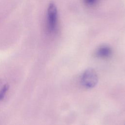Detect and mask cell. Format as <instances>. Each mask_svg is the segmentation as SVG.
<instances>
[{"label": "cell", "instance_id": "obj_1", "mask_svg": "<svg viewBox=\"0 0 125 125\" xmlns=\"http://www.w3.org/2000/svg\"><path fill=\"white\" fill-rule=\"evenodd\" d=\"M58 22V13L56 5L53 3L49 4L47 11L46 27L48 31L53 33L55 31Z\"/></svg>", "mask_w": 125, "mask_h": 125}, {"label": "cell", "instance_id": "obj_2", "mask_svg": "<svg viewBox=\"0 0 125 125\" xmlns=\"http://www.w3.org/2000/svg\"><path fill=\"white\" fill-rule=\"evenodd\" d=\"M98 76L96 72L92 69H88L83 73L81 82L82 84L86 88H92L98 83Z\"/></svg>", "mask_w": 125, "mask_h": 125}, {"label": "cell", "instance_id": "obj_3", "mask_svg": "<svg viewBox=\"0 0 125 125\" xmlns=\"http://www.w3.org/2000/svg\"><path fill=\"white\" fill-rule=\"evenodd\" d=\"M112 50L107 46H102L100 47L96 51V56L101 58H107L111 56Z\"/></svg>", "mask_w": 125, "mask_h": 125}, {"label": "cell", "instance_id": "obj_4", "mask_svg": "<svg viewBox=\"0 0 125 125\" xmlns=\"http://www.w3.org/2000/svg\"><path fill=\"white\" fill-rule=\"evenodd\" d=\"M8 87L7 85H5L3 86V87L0 91V100L3 99L8 90Z\"/></svg>", "mask_w": 125, "mask_h": 125}, {"label": "cell", "instance_id": "obj_5", "mask_svg": "<svg viewBox=\"0 0 125 125\" xmlns=\"http://www.w3.org/2000/svg\"><path fill=\"white\" fill-rule=\"evenodd\" d=\"M84 0L86 3L91 5L95 3L97 0Z\"/></svg>", "mask_w": 125, "mask_h": 125}]
</instances>
